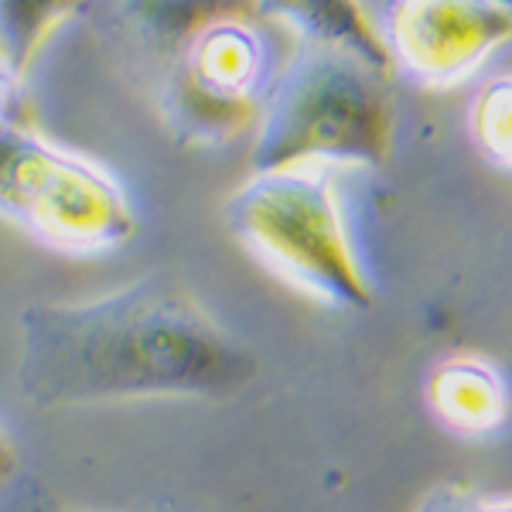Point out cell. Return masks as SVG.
<instances>
[{
  "label": "cell",
  "mask_w": 512,
  "mask_h": 512,
  "mask_svg": "<svg viewBox=\"0 0 512 512\" xmlns=\"http://www.w3.org/2000/svg\"><path fill=\"white\" fill-rule=\"evenodd\" d=\"M256 355L158 270L86 301H35L18 318V393L35 410L130 400H229Z\"/></svg>",
  "instance_id": "1"
},
{
  "label": "cell",
  "mask_w": 512,
  "mask_h": 512,
  "mask_svg": "<svg viewBox=\"0 0 512 512\" xmlns=\"http://www.w3.org/2000/svg\"><path fill=\"white\" fill-rule=\"evenodd\" d=\"M383 79V72L345 48L301 41L280 65L256 123L253 171L386 164L393 151V106Z\"/></svg>",
  "instance_id": "2"
},
{
  "label": "cell",
  "mask_w": 512,
  "mask_h": 512,
  "mask_svg": "<svg viewBox=\"0 0 512 512\" xmlns=\"http://www.w3.org/2000/svg\"><path fill=\"white\" fill-rule=\"evenodd\" d=\"M229 233L287 284L335 311H369L376 287L318 164L253 171L222 205Z\"/></svg>",
  "instance_id": "3"
},
{
  "label": "cell",
  "mask_w": 512,
  "mask_h": 512,
  "mask_svg": "<svg viewBox=\"0 0 512 512\" xmlns=\"http://www.w3.org/2000/svg\"><path fill=\"white\" fill-rule=\"evenodd\" d=\"M0 216L72 256L120 250L140 226L117 175L21 117L0 120Z\"/></svg>",
  "instance_id": "4"
},
{
  "label": "cell",
  "mask_w": 512,
  "mask_h": 512,
  "mask_svg": "<svg viewBox=\"0 0 512 512\" xmlns=\"http://www.w3.org/2000/svg\"><path fill=\"white\" fill-rule=\"evenodd\" d=\"M277 52L260 14L205 24L164 65L158 110L181 147H222L260 123L277 82Z\"/></svg>",
  "instance_id": "5"
},
{
  "label": "cell",
  "mask_w": 512,
  "mask_h": 512,
  "mask_svg": "<svg viewBox=\"0 0 512 512\" xmlns=\"http://www.w3.org/2000/svg\"><path fill=\"white\" fill-rule=\"evenodd\" d=\"M383 41L393 69L420 86H454L512 41L506 0H390Z\"/></svg>",
  "instance_id": "6"
},
{
  "label": "cell",
  "mask_w": 512,
  "mask_h": 512,
  "mask_svg": "<svg viewBox=\"0 0 512 512\" xmlns=\"http://www.w3.org/2000/svg\"><path fill=\"white\" fill-rule=\"evenodd\" d=\"M427 410L444 431L465 441H492L512 420V383L485 355H448L424 383Z\"/></svg>",
  "instance_id": "7"
},
{
  "label": "cell",
  "mask_w": 512,
  "mask_h": 512,
  "mask_svg": "<svg viewBox=\"0 0 512 512\" xmlns=\"http://www.w3.org/2000/svg\"><path fill=\"white\" fill-rule=\"evenodd\" d=\"M89 4L103 7L106 21L120 35L164 55V65L205 24L233 14H256V0H89Z\"/></svg>",
  "instance_id": "8"
},
{
  "label": "cell",
  "mask_w": 512,
  "mask_h": 512,
  "mask_svg": "<svg viewBox=\"0 0 512 512\" xmlns=\"http://www.w3.org/2000/svg\"><path fill=\"white\" fill-rule=\"evenodd\" d=\"M263 21H280L294 28L301 41H325L359 55L383 76L393 72V55L379 24L369 18L362 0H256Z\"/></svg>",
  "instance_id": "9"
},
{
  "label": "cell",
  "mask_w": 512,
  "mask_h": 512,
  "mask_svg": "<svg viewBox=\"0 0 512 512\" xmlns=\"http://www.w3.org/2000/svg\"><path fill=\"white\" fill-rule=\"evenodd\" d=\"M86 4L89 0H0V41L21 76L38 59L52 31Z\"/></svg>",
  "instance_id": "10"
},
{
  "label": "cell",
  "mask_w": 512,
  "mask_h": 512,
  "mask_svg": "<svg viewBox=\"0 0 512 512\" xmlns=\"http://www.w3.org/2000/svg\"><path fill=\"white\" fill-rule=\"evenodd\" d=\"M468 134L492 168L512 178V72L485 82L468 110Z\"/></svg>",
  "instance_id": "11"
},
{
  "label": "cell",
  "mask_w": 512,
  "mask_h": 512,
  "mask_svg": "<svg viewBox=\"0 0 512 512\" xmlns=\"http://www.w3.org/2000/svg\"><path fill=\"white\" fill-rule=\"evenodd\" d=\"M0 512H55V506L48 502V495H41L35 482L18 475L0 492Z\"/></svg>",
  "instance_id": "12"
},
{
  "label": "cell",
  "mask_w": 512,
  "mask_h": 512,
  "mask_svg": "<svg viewBox=\"0 0 512 512\" xmlns=\"http://www.w3.org/2000/svg\"><path fill=\"white\" fill-rule=\"evenodd\" d=\"M475 495L461 485H441L424 499V506L417 512H475Z\"/></svg>",
  "instance_id": "13"
},
{
  "label": "cell",
  "mask_w": 512,
  "mask_h": 512,
  "mask_svg": "<svg viewBox=\"0 0 512 512\" xmlns=\"http://www.w3.org/2000/svg\"><path fill=\"white\" fill-rule=\"evenodd\" d=\"M24 76L18 72V65L11 62V55H7L4 41H0V120H14L18 113H14V96H18V82Z\"/></svg>",
  "instance_id": "14"
},
{
  "label": "cell",
  "mask_w": 512,
  "mask_h": 512,
  "mask_svg": "<svg viewBox=\"0 0 512 512\" xmlns=\"http://www.w3.org/2000/svg\"><path fill=\"white\" fill-rule=\"evenodd\" d=\"M21 475V461H18V451H14L11 437L0 431V492Z\"/></svg>",
  "instance_id": "15"
},
{
  "label": "cell",
  "mask_w": 512,
  "mask_h": 512,
  "mask_svg": "<svg viewBox=\"0 0 512 512\" xmlns=\"http://www.w3.org/2000/svg\"><path fill=\"white\" fill-rule=\"evenodd\" d=\"M475 512H512V499H478Z\"/></svg>",
  "instance_id": "16"
},
{
  "label": "cell",
  "mask_w": 512,
  "mask_h": 512,
  "mask_svg": "<svg viewBox=\"0 0 512 512\" xmlns=\"http://www.w3.org/2000/svg\"><path fill=\"white\" fill-rule=\"evenodd\" d=\"M506 4H509V7H512V0H506Z\"/></svg>",
  "instance_id": "17"
}]
</instances>
